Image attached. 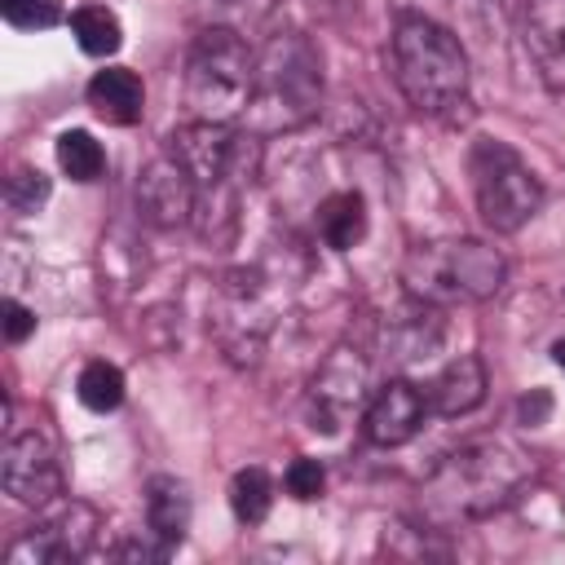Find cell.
Instances as JSON below:
<instances>
[{
  "label": "cell",
  "instance_id": "cell-5",
  "mask_svg": "<svg viewBox=\"0 0 565 565\" xmlns=\"http://www.w3.org/2000/svg\"><path fill=\"white\" fill-rule=\"evenodd\" d=\"M256 93V53L234 26L199 31L185 57V102L194 119L234 124L247 115Z\"/></svg>",
  "mask_w": 565,
  "mask_h": 565
},
{
  "label": "cell",
  "instance_id": "cell-21",
  "mask_svg": "<svg viewBox=\"0 0 565 565\" xmlns=\"http://www.w3.org/2000/svg\"><path fill=\"white\" fill-rule=\"evenodd\" d=\"M75 397L88 406V411H97V415H106V411H115L119 402H124V371L115 366V362H88L84 371H79V380H75Z\"/></svg>",
  "mask_w": 565,
  "mask_h": 565
},
{
  "label": "cell",
  "instance_id": "cell-16",
  "mask_svg": "<svg viewBox=\"0 0 565 565\" xmlns=\"http://www.w3.org/2000/svg\"><path fill=\"white\" fill-rule=\"evenodd\" d=\"M525 44L547 75H565V0L525 4Z\"/></svg>",
  "mask_w": 565,
  "mask_h": 565
},
{
  "label": "cell",
  "instance_id": "cell-3",
  "mask_svg": "<svg viewBox=\"0 0 565 565\" xmlns=\"http://www.w3.org/2000/svg\"><path fill=\"white\" fill-rule=\"evenodd\" d=\"M393 79L415 110L441 115L468 97V53L441 22L402 13L393 26Z\"/></svg>",
  "mask_w": 565,
  "mask_h": 565
},
{
  "label": "cell",
  "instance_id": "cell-26",
  "mask_svg": "<svg viewBox=\"0 0 565 565\" xmlns=\"http://www.w3.org/2000/svg\"><path fill=\"white\" fill-rule=\"evenodd\" d=\"M552 362L565 371V340H556V344H552Z\"/></svg>",
  "mask_w": 565,
  "mask_h": 565
},
{
  "label": "cell",
  "instance_id": "cell-1",
  "mask_svg": "<svg viewBox=\"0 0 565 565\" xmlns=\"http://www.w3.org/2000/svg\"><path fill=\"white\" fill-rule=\"evenodd\" d=\"M534 459L499 437L486 441H468L459 450H450L419 486V508L424 521L433 525H463V521H481L499 508H508L530 481H534Z\"/></svg>",
  "mask_w": 565,
  "mask_h": 565
},
{
  "label": "cell",
  "instance_id": "cell-19",
  "mask_svg": "<svg viewBox=\"0 0 565 565\" xmlns=\"http://www.w3.org/2000/svg\"><path fill=\"white\" fill-rule=\"evenodd\" d=\"M230 508H234V516L243 525H260L269 516V508H274V481H269V472L256 468V463L252 468H238L234 481H230Z\"/></svg>",
  "mask_w": 565,
  "mask_h": 565
},
{
  "label": "cell",
  "instance_id": "cell-10",
  "mask_svg": "<svg viewBox=\"0 0 565 565\" xmlns=\"http://www.w3.org/2000/svg\"><path fill=\"white\" fill-rule=\"evenodd\" d=\"M0 481H4V494H13L18 503L49 508L62 494V468H57V450L49 446V437L40 433L9 437L0 455Z\"/></svg>",
  "mask_w": 565,
  "mask_h": 565
},
{
  "label": "cell",
  "instance_id": "cell-7",
  "mask_svg": "<svg viewBox=\"0 0 565 565\" xmlns=\"http://www.w3.org/2000/svg\"><path fill=\"white\" fill-rule=\"evenodd\" d=\"M472 172V199L481 221L494 234H516L525 221L539 216L543 207V181L530 172V163L503 146V141H477L468 154Z\"/></svg>",
  "mask_w": 565,
  "mask_h": 565
},
{
  "label": "cell",
  "instance_id": "cell-2",
  "mask_svg": "<svg viewBox=\"0 0 565 565\" xmlns=\"http://www.w3.org/2000/svg\"><path fill=\"white\" fill-rule=\"evenodd\" d=\"M168 154L190 172L194 199V230L212 243H225L238 225V194L260 168V141L234 124L194 119L168 137Z\"/></svg>",
  "mask_w": 565,
  "mask_h": 565
},
{
  "label": "cell",
  "instance_id": "cell-25",
  "mask_svg": "<svg viewBox=\"0 0 565 565\" xmlns=\"http://www.w3.org/2000/svg\"><path fill=\"white\" fill-rule=\"evenodd\" d=\"M0 313H4V340H9V344H22V340L35 331V313H31L26 305H18L13 296L0 305Z\"/></svg>",
  "mask_w": 565,
  "mask_h": 565
},
{
  "label": "cell",
  "instance_id": "cell-22",
  "mask_svg": "<svg viewBox=\"0 0 565 565\" xmlns=\"http://www.w3.org/2000/svg\"><path fill=\"white\" fill-rule=\"evenodd\" d=\"M0 13L18 31H49V26L62 22V4L57 0H0Z\"/></svg>",
  "mask_w": 565,
  "mask_h": 565
},
{
  "label": "cell",
  "instance_id": "cell-8",
  "mask_svg": "<svg viewBox=\"0 0 565 565\" xmlns=\"http://www.w3.org/2000/svg\"><path fill=\"white\" fill-rule=\"evenodd\" d=\"M102 516L79 499H53L44 516L9 547V565H71L93 552Z\"/></svg>",
  "mask_w": 565,
  "mask_h": 565
},
{
  "label": "cell",
  "instance_id": "cell-6",
  "mask_svg": "<svg viewBox=\"0 0 565 565\" xmlns=\"http://www.w3.org/2000/svg\"><path fill=\"white\" fill-rule=\"evenodd\" d=\"M322 102V62L305 35H274L256 53V93L247 115L256 128H296Z\"/></svg>",
  "mask_w": 565,
  "mask_h": 565
},
{
  "label": "cell",
  "instance_id": "cell-11",
  "mask_svg": "<svg viewBox=\"0 0 565 565\" xmlns=\"http://www.w3.org/2000/svg\"><path fill=\"white\" fill-rule=\"evenodd\" d=\"M194 199H199V190H194L190 172L168 150L159 159H150L137 177V212L159 230L190 225L194 221Z\"/></svg>",
  "mask_w": 565,
  "mask_h": 565
},
{
  "label": "cell",
  "instance_id": "cell-23",
  "mask_svg": "<svg viewBox=\"0 0 565 565\" xmlns=\"http://www.w3.org/2000/svg\"><path fill=\"white\" fill-rule=\"evenodd\" d=\"M4 199H9L13 212H35L49 199V177L35 172V168H18L9 177V185H4Z\"/></svg>",
  "mask_w": 565,
  "mask_h": 565
},
{
  "label": "cell",
  "instance_id": "cell-20",
  "mask_svg": "<svg viewBox=\"0 0 565 565\" xmlns=\"http://www.w3.org/2000/svg\"><path fill=\"white\" fill-rule=\"evenodd\" d=\"M57 168L71 177V181H97L102 168H106V150L93 132L84 128H66L57 137Z\"/></svg>",
  "mask_w": 565,
  "mask_h": 565
},
{
  "label": "cell",
  "instance_id": "cell-17",
  "mask_svg": "<svg viewBox=\"0 0 565 565\" xmlns=\"http://www.w3.org/2000/svg\"><path fill=\"white\" fill-rule=\"evenodd\" d=\"M318 234H322V243L335 247V252L358 247V243L366 238V203H362V194H358V190H335V194H327L322 207H318Z\"/></svg>",
  "mask_w": 565,
  "mask_h": 565
},
{
  "label": "cell",
  "instance_id": "cell-15",
  "mask_svg": "<svg viewBox=\"0 0 565 565\" xmlns=\"http://www.w3.org/2000/svg\"><path fill=\"white\" fill-rule=\"evenodd\" d=\"M190 512H194V503H190V486L185 481L150 477V486H146V534L150 539L177 547L185 539V530H190Z\"/></svg>",
  "mask_w": 565,
  "mask_h": 565
},
{
  "label": "cell",
  "instance_id": "cell-14",
  "mask_svg": "<svg viewBox=\"0 0 565 565\" xmlns=\"http://www.w3.org/2000/svg\"><path fill=\"white\" fill-rule=\"evenodd\" d=\"M84 97H88V106H93L97 119L119 124V128L137 124L141 110H146V88H141V79H137V71H128V66H106V71H97V75L88 79Z\"/></svg>",
  "mask_w": 565,
  "mask_h": 565
},
{
  "label": "cell",
  "instance_id": "cell-24",
  "mask_svg": "<svg viewBox=\"0 0 565 565\" xmlns=\"http://www.w3.org/2000/svg\"><path fill=\"white\" fill-rule=\"evenodd\" d=\"M282 486H287V494H291V499L309 503V499H318V494H322L327 472H322V463H318V459H305V455H300V459H291V463H287Z\"/></svg>",
  "mask_w": 565,
  "mask_h": 565
},
{
  "label": "cell",
  "instance_id": "cell-4",
  "mask_svg": "<svg viewBox=\"0 0 565 565\" xmlns=\"http://www.w3.org/2000/svg\"><path fill=\"white\" fill-rule=\"evenodd\" d=\"M508 282V260L481 238H437L419 243L402 260V287L428 305H477L499 296Z\"/></svg>",
  "mask_w": 565,
  "mask_h": 565
},
{
  "label": "cell",
  "instance_id": "cell-12",
  "mask_svg": "<svg viewBox=\"0 0 565 565\" xmlns=\"http://www.w3.org/2000/svg\"><path fill=\"white\" fill-rule=\"evenodd\" d=\"M424 415H428L424 388L397 375V380L380 384V393L366 402V411H362V433H366V441H375V446H406V441L424 428Z\"/></svg>",
  "mask_w": 565,
  "mask_h": 565
},
{
  "label": "cell",
  "instance_id": "cell-13",
  "mask_svg": "<svg viewBox=\"0 0 565 565\" xmlns=\"http://www.w3.org/2000/svg\"><path fill=\"white\" fill-rule=\"evenodd\" d=\"M428 397V415H441V419H459L468 411H477L486 402V366L477 353H459L450 358L424 388Z\"/></svg>",
  "mask_w": 565,
  "mask_h": 565
},
{
  "label": "cell",
  "instance_id": "cell-9",
  "mask_svg": "<svg viewBox=\"0 0 565 565\" xmlns=\"http://www.w3.org/2000/svg\"><path fill=\"white\" fill-rule=\"evenodd\" d=\"M366 388H371V366H366L362 349L335 344L309 380V397H305L309 428L335 437L349 424V415H358L366 406Z\"/></svg>",
  "mask_w": 565,
  "mask_h": 565
},
{
  "label": "cell",
  "instance_id": "cell-18",
  "mask_svg": "<svg viewBox=\"0 0 565 565\" xmlns=\"http://www.w3.org/2000/svg\"><path fill=\"white\" fill-rule=\"evenodd\" d=\"M71 35L88 57H110L124 44V26L106 4H79L71 18Z\"/></svg>",
  "mask_w": 565,
  "mask_h": 565
}]
</instances>
